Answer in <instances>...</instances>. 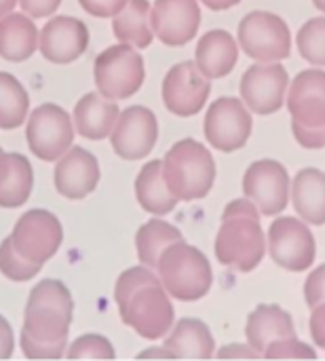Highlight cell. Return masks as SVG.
Listing matches in <instances>:
<instances>
[{
	"label": "cell",
	"mask_w": 325,
	"mask_h": 361,
	"mask_svg": "<svg viewBox=\"0 0 325 361\" xmlns=\"http://www.w3.org/2000/svg\"><path fill=\"white\" fill-rule=\"evenodd\" d=\"M163 347L176 360H211L216 355V341L209 326L195 317H184L173 324L163 338Z\"/></svg>",
	"instance_id": "obj_21"
},
{
	"label": "cell",
	"mask_w": 325,
	"mask_h": 361,
	"mask_svg": "<svg viewBox=\"0 0 325 361\" xmlns=\"http://www.w3.org/2000/svg\"><path fill=\"white\" fill-rule=\"evenodd\" d=\"M30 99L23 85L8 72H0V129H17L25 123Z\"/></svg>",
	"instance_id": "obj_30"
},
{
	"label": "cell",
	"mask_w": 325,
	"mask_h": 361,
	"mask_svg": "<svg viewBox=\"0 0 325 361\" xmlns=\"http://www.w3.org/2000/svg\"><path fill=\"white\" fill-rule=\"evenodd\" d=\"M309 328H311L313 343H315L317 347L325 349V302L313 309V313H311V322H309Z\"/></svg>",
	"instance_id": "obj_41"
},
{
	"label": "cell",
	"mask_w": 325,
	"mask_h": 361,
	"mask_svg": "<svg viewBox=\"0 0 325 361\" xmlns=\"http://www.w3.org/2000/svg\"><path fill=\"white\" fill-rule=\"evenodd\" d=\"M239 42L226 30L205 32L195 49V66L207 80L228 76L239 61Z\"/></svg>",
	"instance_id": "obj_20"
},
{
	"label": "cell",
	"mask_w": 325,
	"mask_h": 361,
	"mask_svg": "<svg viewBox=\"0 0 325 361\" xmlns=\"http://www.w3.org/2000/svg\"><path fill=\"white\" fill-rule=\"evenodd\" d=\"M89 47L87 25L68 15L51 17L38 32V51L51 63H72Z\"/></svg>",
	"instance_id": "obj_17"
},
{
	"label": "cell",
	"mask_w": 325,
	"mask_h": 361,
	"mask_svg": "<svg viewBox=\"0 0 325 361\" xmlns=\"http://www.w3.org/2000/svg\"><path fill=\"white\" fill-rule=\"evenodd\" d=\"M74 300L59 279H40L27 296L19 349L27 360H61L70 345Z\"/></svg>",
	"instance_id": "obj_1"
},
{
	"label": "cell",
	"mask_w": 325,
	"mask_h": 361,
	"mask_svg": "<svg viewBox=\"0 0 325 361\" xmlns=\"http://www.w3.org/2000/svg\"><path fill=\"white\" fill-rule=\"evenodd\" d=\"M137 360H176L171 351H167L163 345H154V347H148L144 349L142 353H137Z\"/></svg>",
	"instance_id": "obj_42"
},
{
	"label": "cell",
	"mask_w": 325,
	"mask_h": 361,
	"mask_svg": "<svg viewBox=\"0 0 325 361\" xmlns=\"http://www.w3.org/2000/svg\"><path fill=\"white\" fill-rule=\"evenodd\" d=\"M290 201L302 222L311 226L325 224V173L315 167L300 169L292 180Z\"/></svg>",
	"instance_id": "obj_24"
},
{
	"label": "cell",
	"mask_w": 325,
	"mask_h": 361,
	"mask_svg": "<svg viewBox=\"0 0 325 361\" xmlns=\"http://www.w3.org/2000/svg\"><path fill=\"white\" fill-rule=\"evenodd\" d=\"M38 27L25 13H11L0 19V57L25 61L38 49Z\"/></svg>",
	"instance_id": "obj_27"
},
{
	"label": "cell",
	"mask_w": 325,
	"mask_h": 361,
	"mask_svg": "<svg viewBox=\"0 0 325 361\" xmlns=\"http://www.w3.org/2000/svg\"><path fill=\"white\" fill-rule=\"evenodd\" d=\"M163 161V180L178 201H199L209 195L216 182L214 154L201 142L184 137L176 142Z\"/></svg>",
	"instance_id": "obj_3"
},
{
	"label": "cell",
	"mask_w": 325,
	"mask_h": 361,
	"mask_svg": "<svg viewBox=\"0 0 325 361\" xmlns=\"http://www.w3.org/2000/svg\"><path fill=\"white\" fill-rule=\"evenodd\" d=\"M133 188H135V199H137L140 207L154 218H163V216L171 214L180 203L171 195V190L167 188V184L163 180V161L161 159L148 161L140 169Z\"/></svg>",
	"instance_id": "obj_26"
},
{
	"label": "cell",
	"mask_w": 325,
	"mask_h": 361,
	"mask_svg": "<svg viewBox=\"0 0 325 361\" xmlns=\"http://www.w3.org/2000/svg\"><path fill=\"white\" fill-rule=\"evenodd\" d=\"M305 300L311 309L325 302V264L317 267L305 283Z\"/></svg>",
	"instance_id": "obj_36"
},
{
	"label": "cell",
	"mask_w": 325,
	"mask_h": 361,
	"mask_svg": "<svg viewBox=\"0 0 325 361\" xmlns=\"http://www.w3.org/2000/svg\"><path fill=\"white\" fill-rule=\"evenodd\" d=\"M159 140V123L152 110L146 106L125 108L110 133L112 150L125 161L146 159Z\"/></svg>",
	"instance_id": "obj_15"
},
{
	"label": "cell",
	"mask_w": 325,
	"mask_h": 361,
	"mask_svg": "<svg viewBox=\"0 0 325 361\" xmlns=\"http://www.w3.org/2000/svg\"><path fill=\"white\" fill-rule=\"evenodd\" d=\"M93 76L97 93L110 102L129 99L144 82V59L129 44H112L95 57Z\"/></svg>",
	"instance_id": "obj_7"
},
{
	"label": "cell",
	"mask_w": 325,
	"mask_h": 361,
	"mask_svg": "<svg viewBox=\"0 0 325 361\" xmlns=\"http://www.w3.org/2000/svg\"><path fill=\"white\" fill-rule=\"evenodd\" d=\"M121 110L116 102H110L106 97H102L97 91L95 93H87L78 99L74 114H72V123H74V131L87 140H104L110 137L116 118H118Z\"/></svg>",
	"instance_id": "obj_23"
},
{
	"label": "cell",
	"mask_w": 325,
	"mask_h": 361,
	"mask_svg": "<svg viewBox=\"0 0 325 361\" xmlns=\"http://www.w3.org/2000/svg\"><path fill=\"white\" fill-rule=\"evenodd\" d=\"M239 49L258 63H281L292 53L288 21L271 11L247 13L237 30Z\"/></svg>",
	"instance_id": "obj_6"
},
{
	"label": "cell",
	"mask_w": 325,
	"mask_h": 361,
	"mask_svg": "<svg viewBox=\"0 0 325 361\" xmlns=\"http://www.w3.org/2000/svg\"><path fill=\"white\" fill-rule=\"evenodd\" d=\"M254 118L245 104L237 97H220L216 99L205 114L203 131L205 140L211 148L220 152H235L241 150L252 135Z\"/></svg>",
	"instance_id": "obj_11"
},
{
	"label": "cell",
	"mask_w": 325,
	"mask_h": 361,
	"mask_svg": "<svg viewBox=\"0 0 325 361\" xmlns=\"http://www.w3.org/2000/svg\"><path fill=\"white\" fill-rule=\"evenodd\" d=\"M266 252L281 269L300 273L315 262L317 243L307 222L300 218L281 216L266 233Z\"/></svg>",
	"instance_id": "obj_10"
},
{
	"label": "cell",
	"mask_w": 325,
	"mask_h": 361,
	"mask_svg": "<svg viewBox=\"0 0 325 361\" xmlns=\"http://www.w3.org/2000/svg\"><path fill=\"white\" fill-rule=\"evenodd\" d=\"M292 178L283 163L275 159L254 161L243 176V195L250 199L260 216H279L290 203Z\"/></svg>",
	"instance_id": "obj_12"
},
{
	"label": "cell",
	"mask_w": 325,
	"mask_h": 361,
	"mask_svg": "<svg viewBox=\"0 0 325 361\" xmlns=\"http://www.w3.org/2000/svg\"><path fill=\"white\" fill-rule=\"evenodd\" d=\"M292 133L296 142L307 150H321L325 148V125L321 127H305L292 121Z\"/></svg>",
	"instance_id": "obj_35"
},
{
	"label": "cell",
	"mask_w": 325,
	"mask_h": 361,
	"mask_svg": "<svg viewBox=\"0 0 325 361\" xmlns=\"http://www.w3.org/2000/svg\"><path fill=\"white\" fill-rule=\"evenodd\" d=\"M214 357H218V360H262V355H260L256 349H252L247 343H245V345H243V343L224 345V347H220V349L216 351Z\"/></svg>",
	"instance_id": "obj_38"
},
{
	"label": "cell",
	"mask_w": 325,
	"mask_h": 361,
	"mask_svg": "<svg viewBox=\"0 0 325 361\" xmlns=\"http://www.w3.org/2000/svg\"><path fill=\"white\" fill-rule=\"evenodd\" d=\"M214 252L224 267L239 273L254 271L266 254V235L260 220L250 216H222Z\"/></svg>",
	"instance_id": "obj_5"
},
{
	"label": "cell",
	"mask_w": 325,
	"mask_h": 361,
	"mask_svg": "<svg viewBox=\"0 0 325 361\" xmlns=\"http://www.w3.org/2000/svg\"><path fill=\"white\" fill-rule=\"evenodd\" d=\"M245 336L247 345L262 355L271 343L296 336L294 319L277 305H258L247 317Z\"/></svg>",
	"instance_id": "obj_22"
},
{
	"label": "cell",
	"mask_w": 325,
	"mask_h": 361,
	"mask_svg": "<svg viewBox=\"0 0 325 361\" xmlns=\"http://www.w3.org/2000/svg\"><path fill=\"white\" fill-rule=\"evenodd\" d=\"M102 171L99 163L93 152L85 150L82 146H72L55 165V190L70 199L80 201L89 197L99 184Z\"/></svg>",
	"instance_id": "obj_19"
},
{
	"label": "cell",
	"mask_w": 325,
	"mask_h": 361,
	"mask_svg": "<svg viewBox=\"0 0 325 361\" xmlns=\"http://www.w3.org/2000/svg\"><path fill=\"white\" fill-rule=\"evenodd\" d=\"M152 4L148 0H127L125 8L112 17V32L121 44H129L133 49H146L152 38V23H150Z\"/></svg>",
	"instance_id": "obj_28"
},
{
	"label": "cell",
	"mask_w": 325,
	"mask_h": 361,
	"mask_svg": "<svg viewBox=\"0 0 325 361\" xmlns=\"http://www.w3.org/2000/svg\"><path fill=\"white\" fill-rule=\"evenodd\" d=\"M78 2L93 17H116L127 4V0H78Z\"/></svg>",
	"instance_id": "obj_37"
},
{
	"label": "cell",
	"mask_w": 325,
	"mask_h": 361,
	"mask_svg": "<svg viewBox=\"0 0 325 361\" xmlns=\"http://www.w3.org/2000/svg\"><path fill=\"white\" fill-rule=\"evenodd\" d=\"M15 353V332L4 315H0V361L11 360Z\"/></svg>",
	"instance_id": "obj_40"
},
{
	"label": "cell",
	"mask_w": 325,
	"mask_h": 361,
	"mask_svg": "<svg viewBox=\"0 0 325 361\" xmlns=\"http://www.w3.org/2000/svg\"><path fill=\"white\" fill-rule=\"evenodd\" d=\"M262 360H317V351L302 343L298 336L294 338H283V341H275L266 347V351L262 353Z\"/></svg>",
	"instance_id": "obj_34"
},
{
	"label": "cell",
	"mask_w": 325,
	"mask_h": 361,
	"mask_svg": "<svg viewBox=\"0 0 325 361\" xmlns=\"http://www.w3.org/2000/svg\"><path fill=\"white\" fill-rule=\"evenodd\" d=\"M290 74L281 63H254L241 76V102L252 114L269 116L286 106Z\"/></svg>",
	"instance_id": "obj_13"
},
{
	"label": "cell",
	"mask_w": 325,
	"mask_h": 361,
	"mask_svg": "<svg viewBox=\"0 0 325 361\" xmlns=\"http://www.w3.org/2000/svg\"><path fill=\"white\" fill-rule=\"evenodd\" d=\"M34 190V169L19 152L0 154V207L17 209L27 203Z\"/></svg>",
	"instance_id": "obj_25"
},
{
	"label": "cell",
	"mask_w": 325,
	"mask_h": 361,
	"mask_svg": "<svg viewBox=\"0 0 325 361\" xmlns=\"http://www.w3.org/2000/svg\"><path fill=\"white\" fill-rule=\"evenodd\" d=\"M40 269H42L40 264H34V262L21 258L17 254V250L13 247V243H11L8 237L0 243V273L8 281L25 283V281L34 279L40 273Z\"/></svg>",
	"instance_id": "obj_33"
},
{
	"label": "cell",
	"mask_w": 325,
	"mask_h": 361,
	"mask_svg": "<svg viewBox=\"0 0 325 361\" xmlns=\"http://www.w3.org/2000/svg\"><path fill=\"white\" fill-rule=\"evenodd\" d=\"M207 8H211V11H226V8H233V6H237L241 0H201Z\"/></svg>",
	"instance_id": "obj_43"
},
{
	"label": "cell",
	"mask_w": 325,
	"mask_h": 361,
	"mask_svg": "<svg viewBox=\"0 0 325 361\" xmlns=\"http://www.w3.org/2000/svg\"><path fill=\"white\" fill-rule=\"evenodd\" d=\"M114 302L123 324L144 341H163L176 324L171 296L161 286L157 271L148 267H131L118 275Z\"/></svg>",
	"instance_id": "obj_2"
},
{
	"label": "cell",
	"mask_w": 325,
	"mask_h": 361,
	"mask_svg": "<svg viewBox=\"0 0 325 361\" xmlns=\"http://www.w3.org/2000/svg\"><path fill=\"white\" fill-rule=\"evenodd\" d=\"M157 275L165 292L182 302L205 298L214 283V271L207 256L186 241H178L161 254Z\"/></svg>",
	"instance_id": "obj_4"
},
{
	"label": "cell",
	"mask_w": 325,
	"mask_h": 361,
	"mask_svg": "<svg viewBox=\"0 0 325 361\" xmlns=\"http://www.w3.org/2000/svg\"><path fill=\"white\" fill-rule=\"evenodd\" d=\"M19 4L30 19H42L53 15L61 4V0H19Z\"/></svg>",
	"instance_id": "obj_39"
},
{
	"label": "cell",
	"mask_w": 325,
	"mask_h": 361,
	"mask_svg": "<svg viewBox=\"0 0 325 361\" xmlns=\"http://www.w3.org/2000/svg\"><path fill=\"white\" fill-rule=\"evenodd\" d=\"M2 152H4V150H2V148H0V154H2Z\"/></svg>",
	"instance_id": "obj_46"
},
{
	"label": "cell",
	"mask_w": 325,
	"mask_h": 361,
	"mask_svg": "<svg viewBox=\"0 0 325 361\" xmlns=\"http://www.w3.org/2000/svg\"><path fill=\"white\" fill-rule=\"evenodd\" d=\"M296 47L311 68L325 70V17H313L305 21L296 34Z\"/></svg>",
	"instance_id": "obj_31"
},
{
	"label": "cell",
	"mask_w": 325,
	"mask_h": 361,
	"mask_svg": "<svg viewBox=\"0 0 325 361\" xmlns=\"http://www.w3.org/2000/svg\"><path fill=\"white\" fill-rule=\"evenodd\" d=\"M286 104L294 123L305 127L325 125V70L307 68L298 72L290 80Z\"/></svg>",
	"instance_id": "obj_18"
},
{
	"label": "cell",
	"mask_w": 325,
	"mask_h": 361,
	"mask_svg": "<svg viewBox=\"0 0 325 361\" xmlns=\"http://www.w3.org/2000/svg\"><path fill=\"white\" fill-rule=\"evenodd\" d=\"M17 2H19V0H0V19L6 17V15H11L13 8L17 6Z\"/></svg>",
	"instance_id": "obj_44"
},
{
	"label": "cell",
	"mask_w": 325,
	"mask_h": 361,
	"mask_svg": "<svg viewBox=\"0 0 325 361\" xmlns=\"http://www.w3.org/2000/svg\"><path fill=\"white\" fill-rule=\"evenodd\" d=\"M211 93V80H207L195 61L176 63L163 78V104L182 118L195 116L203 110Z\"/></svg>",
	"instance_id": "obj_14"
},
{
	"label": "cell",
	"mask_w": 325,
	"mask_h": 361,
	"mask_svg": "<svg viewBox=\"0 0 325 361\" xmlns=\"http://www.w3.org/2000/svg\"><path fill=\"white\" fill-rule=\"evenodd\" d=\"M66 357L72 361L76 360H93V361H112L116 360V351L112 343L102 334H82L76 341L68 345Z\"/></svg>",
	"instance_id": "obj_32"
},
{
	"label": "cell",
	"mask_w": 325,
	"mask_h": 361,
	"mask_svg": "<svg viewBox=\"0 0 325 361\" xmlns=\"http://www.w3.org/2000/svg\"><path fill=\"white\" fill-rule=\"evenodd\" d=\"M178 241H184V235L176 224L163 218H150L135 233V252L140 264L157 271L161 254Z\"/></svg>",
	"instance_id": "obj_29"
},
{
	"label": "cell",
	"mask_w": 325,
	"mask_h": 361,
	"mask_svg": "<svg viewBox=\"0 0 325 361\" xmlns=\"http://www.w3.org/2000/svg\"><path fill=\"white\" fill-rule=\"evenodd\" d=\"M313 4H315V8L325 17V0H313Z\"/></svg>",
	"instance_id": "obj_45"
},
{
	"label": "cell",
	"mask_w": 325,
	"mask_h": 361,
	"mask_svg": "<svg viewBox=\"0 0 325 361\" xmlns=\"http://www.w3.org/2000/svg\"><path fill=\"white\" fill-rule=\"evenodd\" d=\"M154 36L167 47L190 42L201 25L199 0H154L150 11Z\"/></svg>",
	"instance_id": "obj_16"
},
{
	"label": "cell",
	"mask_w": 325,
	"mask_h": 361,
	"mask_svg": "<svg viewBox=\"0 0 325 361\" xmlns=\"http://www.w3.org/2000/svg\"><path fill=\"white\" fill-rule=\"evenodd\" d=\"M72 116L57 104H42L27 114L25 140L32 154L40 161H59L74 142Z\"/></svg>",
	"instance_id": "obj_9"
},
{
	"label": "cell",
	"mask_w": 325,
	"mask_h": 361,
	"mask_svg": "<svg viewBox=\"0 0 325 361\" xmlns=\"http://www.w3.org/2000/svg\"><path fill=\"white\" fill-rule=\"evenodd\" d=\"M8 239L21 258L42 267L61 247L63 226L53 212L34 207L17 218Z\"/></svg>",
	"instance_id": "obj_8"
}]
</instances>
